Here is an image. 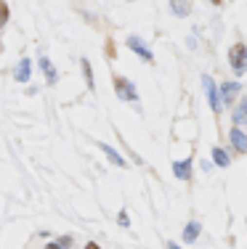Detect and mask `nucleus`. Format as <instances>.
Wrapping results in <instances>:
<instances>
[{"label": "nucleus", "instance_id": "nucleus-1", "mask_svg": "<svg viewBox=\"0 0 247 249\" xmlns=\"http://www.w3.org/2000/svg\"><path fill=\"white\" fill-rule=\"evenodd\" d=\"M114 93L120 96V101H138V93H136V88H133V82L128 80V77H120L117 74L114 77Z\"/></svg>", "mask_w": 247, "mask_h": 249}, {"label": "nucleus", "instance_id": "nucleus-2", "mask_svg": "<svg viewBox=\"0 0 247 249\" xmlns=\"http://www.w3.org/2000/svg\"><path fill=\"white\" fill-rule=\"evenodd\" d=\"M245 58H247V48L242 43L231 45V51H228V64H231V69L237 72V77L245 74Z\"/></svg>", "mask_w": 247, "mask_h": 249}, {"label": "nucleus", "instance_id": "nucleus-3", "mask_svg": "<svg viewBox=\"0 0 247 249\" xmlns=\"http://www.w3.org/2000/svg\"><path fill=\"white\" fill-rule=\"evenodd\" d=\"M242 93V82H223L221 85V93H218V101L221 104H234V98Z\"/></svg>", "mask_w": 247, "mask_h": 249}, {"label": "nucleus", "instance_id": "nucleus-4", "mask_svg": "<svg viewBox=\"0 0 247 249\" xmlns=\"http://www.w3.org/2000/svg\"><path fill=\"white\" fill-rule=\"evenodd\" d=\"M128 48H131L133 53H136V56H141V58H144L146 64H152V61H154V56H152V51L146 48L144 43H141V40L136 37V35H133V37H128Z\"/></svg>", "mask_w": 247, "mask_h": 249}, {"label": "nucleus", "instance_id": "nucleus-5", "mask_svg": "<svg viewBox=\"0 0 247 249\" xmlns=\"http://www.w3.org/2000/svg\"><path fill=\"white\" fill-rule=\"evenodd\" d=\"M205 93H208V101H210V109L218 114L221 111V101H218V90H215V82L210 77H205Z\"/></svg>", "mask_w": 247, "mask_h": 249}, {"label": "nucleus", "instance_id": "nucleus-6", "mask_svg": "<svg viewBox=\"0 0 247 249\" xmlns=\"http://www.w3.org/2000/svg\"><path fill=\"white\" fill-rule=\"evenodd\" d=\"M173 175L178 178V180H189V178H191V159L173 162Z\"/></svg>", "mask_w": 247, "mask_h": 249}, {"label": "nucleus", "instance_id": "nucleus-7", "mask_svg": "<svg viewBox=\"0 0 247 249\" xmlns=\"http://www.w3.org/2000/svg\"><path fill=\"white\" fill-rule=\"evenodd\" d=\"M29 72H32V61H29V58H21V61L16 64L14 80H16V82H27V80H29Z\"/></svg>", "mask_w": 247, "mask_h": 249}, {"label": "nucleus", "instance_id": "nucleus-8", "mask_svg": "<svg viewBox=\"0 0 247 249\" xmlns=\"http://www.w3.org/2000/svg\"><path fill=\"white\" fill-rule=\"evenodd\" d=\"M228 138H231V143H234V149H237V151H242V154L247 151V135L239 127H234L231 133H228Z\"/></svg>", "mask_w": 247, "mask_h": 249}, {"label": "nucleus", "instance_id": "nucleus-9", "mask_svg": "<svg viewBox=\"0 0 247 249\" xmlns=\"http://www.w3.org/2000/svg\"><path fill=\"white\" fill-rule=\"evenodd\" d=\"M98 149H101L104 154H107V157H109V162H112V164H117V167H128V164H125V159H122V157H120V154H117L114 149H112V146H109V143H98Z\"/></svg>", "mask_w": 247, "mask_h": 249}, {"label": "nucleus", "instance_id": "nucleus-10", "mask_svg": "<svg viewBox=\"0 0 247 249\" xmlns=\"http://www.w3.org/2000/svg\"><path fill=\"white\" fill-rule=\"evenodd\" d=\"M199 231H202V225H199L197 220H191L189 225H186V228H184V241H186V244H191V241H197Z\"/></svg>", "mask_w": 247, "mask_h": 249}, {"label": "nucleus", "instance_id": "nucleus-11", "mask_svg": "<svg viewBox=\"0 0 247 249\" xmlns=\"http://www.w3.org/2000/svg\"><path fill=\"white\" fill-rule=\"evenodd\" d=\"M40 69H43V74H45V82H48V85H54V82H56V69H54V64H51L48 58H40Z\"/></svg>", "mask_w": 247, "mask_h": 249}, {"label": "nucleus", "instance_id": "nucleus-12", "mask_svg": "<svg viewBox=\"0 0 247 249\" xmlns=\"http://www.w3.org/2000/svg\"><path fill=\"white\" fill-rule=\"evenodd\" d=\"M170 8H173L175 16H189V11H191L186 0H170Z\"/></svg>", "mask_w": 247, "mask_h": 249}, {"label": "nucleus", "instance_id": "nucleus-13", "mask_svg": "<svg viewBox=\"0 0 247 249\" xmlns=\"http://www.w3.org/2000/svg\"><path fill=\"white\" fill-rule=\"evenodd\" d=\"M245 120H247V101H239L237 111H234V124H237V127H242Z\"/></svg>", "mask_w": 247, "mask_h": 249}, {"label": "nucleus", "instance_id": "nucleus-14", "mask_svg": "<svg viewBox=\"0 0 247 249\" xmlns=\"http://www.w3.org/2000/svg\"><path fill=\"white\" fill-rule=\"evenodd\" d=\"M213 162L218 164V167H226V164H231V159H228V154L223 149H213Z\"/></svg>", "mask_w": 247, "mask_h": 249}, {"label": "nucleus", "instance_id": "nucleus-15", "mask_svg": "<svg viewBox=\"0 0 247 249\" xmlns=\"http://www.w3.org/2000/svg\"><path fill=\"white\" fill-rule=\"evenodd\" d=\"M80 67H82V74H85V80H88V88H93V72H91V64H88V58H82Z\"/></svg>", "mask_w": 247, "mask_h": 249}, {"label": "nucleus", "instance_id": "nucleus-16", "mask_svg": "<svg viewBox=\"0 0 247 249\" xmlns=\"http://www.w3.org/2000/svg\"><path fill=\"white\" fill-rule=\"evenodd\" d=\"M8 21V5H5V0H0V24H5Z\"/></svg>", "mask_w": 247, "mask_h": 249}, {"label": "nucleus", "instance_id": "nucleus-17", "mask_svg": "<svg viewBox=\"0 0 247 249\" xmlns=\"http://www.w3.org/2000/svg\"><path fill=\"white\" fill-rule=\"evenodd\" d=\"M117 223H120L122 228H128V225H131V217H128L125 212H120V215H117Z\"/></svg>", "mask_w": 247, "mask_h": 249}, {"label": "nucleus", "instance_id": "nucleus-18", "mask_svg": "<svg viewBox=\"0 0 247 249\" xmlns=\"http://www.w3.org/2000/svg\"><path fill=\"white\" fill-rule=\"evenodd\" d=\"M85 249H98V244H96V241H88V244H85Z\"/></svg>", "mask_w": 247, "mask_h": 249}, {"label": "nucleus", "instance_id": "nucleus-19", "mask_svg": "<svg viewBox=\"0 0 247 249\" xmlns=\"http://www.w3.org/2000/svg\"><path fill=\"white\" fill-rule=\"evenodd\" d=\"M168 249H181V247L175 244V241H168Z\"/></svg>", "mask_w": 247, "mask_h": 249}, {"label": "nucleus", "instance_id": "nucleus-20", "mask_svg": "<svg viewBox=\"0 0 247 249\" xmlns=\"http://www.w3.org/2000/svg\"><path fill=\"white\" fill-rule=\"evenodd\" d=\"M45 249H61V247H58V244H48V247H45Z\"/></svg>", "mask_w": 247, "mask_h": 249}]
</instances>
